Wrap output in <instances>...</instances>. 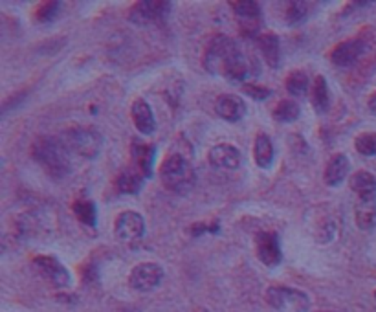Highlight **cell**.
I'll return each instance as SVG.
<instances>
[{"label":"cell","instance_id":"6da1fadb","mask_svg":"<svg viewBox=\"0 0 376 312\" xmlns=\"http://www.w3.org/2000/svg\"><path fill=\"white\" fill-rule=\"evenodd\" d=\"M204 69L231 83H246L259 72L254 59L228 35H217L210 41L204 54Z\"/></svg>","mask_w":376,"mask_h":312},{"label":"cell","instance_id":"7a4b0ae2","mask_svg":"<svg viewBox=\"0 0 376 312\" xmlns=\"http://www.w3.org/2000/svg\"><path fill=\"white\" fill-rule=\"evenodd\" d=\"M70 155L72 153L66 149L59 136H41L31 146L34 160L46 171V175L55 180H61L70 175V171H72Z\"/></svg>","mask_w":376,"mask_h":312},{"label":"cell","instance_id":"3957f363","mask_svg":"<svg viewBox=\"0 0 376 312\" xmlns=\"http://www.w3.org/2000/svg\"><path fill=\"white\" fill-rule=\"evenodd\" d=\"M161 184L166 190L176 195H184L195 185V169L193 164L187 158V155L180 151H171L166 156V160L161 162L160 167Z\"/></svg>","mask_w":376,"mask_h":312},{"label":"cell","instance_id":"277c9868","mask_svg":"<svg viewBox=\"0 0 376 312\" xmlns=\"http://www.w3.org/2000/svg\"><path fill=\"white\" fill-rule=\"evenodd\" d=\"M59 138L72 155H79L83 158H96L103 149V136L92 127L75 125L61 132Z\"/></svg>","mask_w":376,"mask_h":312},{"label":"cell","instance_id":"5b68a950","mask_svg":"<svg viewBox=\"0 0 376 312\" xmlns=\"http://www.w3.org/2000/svg\"><path fill=\"white\" fill-rule=\"evenodd\" d=\"M266 302L279 312H308L310 309L308 294L292 287H270L266 290Z\"/></svg>","mask_w":376,"mask_h":312},{"label":"cell","instance_id":"8992f818","mask_svg":"<svg viewBox=\"0 0 376 312\" xmlns=\"http://www.w3.org/2000/svg\"><path fill=\"white\" fill-rule=\"evenodd\" d=\"M173 2L167 0H142L129 10V20L138 26L160 24L171 13Z\"/></svg>","mask_w":376,"mask_h":312},{"label":"cell","instance_id":"52a82bcc","mask_svg":"<svg viewBox=\"0 0 376 312\" xmlns=\"http://www.w3.org/2000/svg\"><path fill=\"white\" fill-rule=\"evenodd\" d=\"M233 8V15L239 24L240 34L245 37H259V31L263 28V10H261L259 2H231Z\"/></svg>","mask_w":376,"mask_h":312},{"label":"cell","instance_id":"ba28073f","mask_svg":"<svg viewBox=\"0 0 376 312\" xmlns=\"http://www.w3.org/2000/svg\"><path fill=\"white\" fill-rule=\"evenodd\" d=\"M114 234L122 243L136 244L145 234V220L138 211H122L114 222Z\"/></svg>","mask_w":376,"mask_h":312},{"label":"cell","instance_id":"9c48e42d","mask_svg":"<svg viewBox=\"0 0 376 312\" xmlns=\"http://www.w3.org/2000/svg\"><path fill=\"white\" fill-rule=\"evenodd\" d=\"M164 279V269L158 263H140L131 270L129 285L138 292H151Z\"/></svg>","mask_w":376,"mask_h":312},{"label":"cell","instance_id":"30bf717a","mask_svg":"<svg viewBox=\"0 0 376 312\" xmlns=\"http://www.w3.org/2000/svg\"><path fill=\"white\" fill-rule=\"evenodd\" d=\"M34 267L55 288H64L70 285V272L54 255H37L34 259Z\"/></svg>","mask_w":376,"mask_h":312},{"label":"cell","instance_id":"8fae6325","mask_svg":"<svg viewBox=\"0 0 376 312\" xmlns=\"http://www.w3.org/2000/svg\"><path fill=\"white\" fill-rule=\"evenodd\" d=\"M367 43L360 37L354 39H347L334 46L333 54H331V61L340 69H352L360 63V59L366 55Z\"/></svg>","mask_w":376,"mask_h":312},{"label":"cell","instance_id":"7c38bea8","mask_svg":"<svg viewBox=\"0 0 376 312\" xmlns=\"http://www.w3.org/2000/svg\"><path fill=\"white\" fill-rule=\"evenodd\" d=\"M255 250H257V257L261 263L270 269H275L283 261L281 241L275 232H259L255 235Z\"/></svg>","mask_w":376,"mask_h":312},{"label":"cell","instance_id":"4fadbf2b","mask_svg":"<svg viewBox=\"0 0 376 312\" xmlns=\"http://www.w3.org/2000/svg\"><path fill=\"white\" fill-rule=\"evenodd\" d=\"M154 158H157V147L152 143L142 142L134 138L131 143V167L136 169L143 178H151L154 171Z\"/></svg>","mask_w":376,"mask_h":312},{"label":"cell","instance_id":"5bb4252c","mask_svg":"<svg viewBox=\"0 0 376 312\" xmlns=\"http://www.w3.org/2000/svg\"><path fill=\"white\" fill-rule=\"evenodd\" d=\"M210 164L215 169H226V171H235L239 169L243 164V153L231 143H219L210 149Z\"/></svg>","mask_w":376,"mask_h":312},{"label":"cell","instance_id":"9a60e30c","mask_svg":"<svg viewBox=\"0 0 376 312\" xmlns=\"http://www.w3.org/2000/svg\"><path fill=\"white\" fill-rule=\"evenodd\" d=\"M215 113L224 122L237 123L246 116V103L235 94H222L215 101Z\"/></svg>","mask_w":376,"mask_h":312},{"label":"cell","instance_id":"2e32d148","mask_svg":"<svg viewBox=\"0 0 376 312\" xmlns=\"http://www.w3.org/2000/svg\"><path fill=\"white\" fill-rule=\"evenodd\" d=\"M131 118L132 122H134V127L142 132V134H145V136H149V134L157 131V118H154L151 105H149L145 99L140 98L132 103Z\"/></svg>","mask_w":376,"mask_h":312},{"label":"cell","instance_id":"e0dca14e","mask_svg":"<svg viewBox=\"0 0 376 312\" xmlns=\"http://www.w3.org/2000/svg\"><path fill=\"white\" fill-rule=\"evenodd\" d=\"M349 171H351V162L343 153L331 156V160L327 162L325 173H323V180L328 187H336L347 178Z\"/></svg>","mask_w":376,"mask_h":312},{"label":"cell","instance_id":"ac0fdd59","mask_svg":"<svg viewBox=\"0 0 376 312\" xmlns=\"http://www.w3.org/2000/svg\"><path fill=\"white\" fill-rule=\"evenodd\" d=\"M360 202H376V178L369 171H356L349 180Z\"/></svg>","mask_w":376,"mask_h":312},{"label":"cell","instance_id":"d6986e66","mask_svg":"<svg viewBox=\"0 0 376 312\" xmlns=\"http://www.w3.org/2000/svg\"><path fill=\"white\" fill-rule=\"evenodd\" d=\"M257 48L261 50L264 61L268 64L270 69H277L281 63V41L275 34H261L257 39Z\"/></svg>","mask_w":376,"mask_h":312},{"label":"cell","instance_id":"ffe728a7","mask_svg":"<svg viewBox=\"0 0 376 312\" xmlns=\"http://www.w3.org/2000/svg\"><path fill=\"white\" fill-rule=\"evenodd\" d=\"M254 160L261 169H270L274 164V143L268 134L259 132L254 143Z\"/></svg>","mask_w":376,"mask_h":312},{"label":"cell","instance_id":"44dd1931","mask_svg":"<svg viewBox=\"0 0 376 312\" xmlns=\"http://www.w3.org/2000/svg\"><path fill=\"white\" fill-rule=\"evenodd\" d=\"M143 178L136 169H132V167H127V169H123L116 178V191L117 193H122V195H136L138 191L142 190Z\"/></svg>","mask_w":376,"mask_h":312},{"label":"cell","instance_id":"7402d4cb","mask_svg":"<svg viewBox=\"0 0 376 312\" xmlns=\"http://www.w3.org/2000/svg\"><path fill=\"white\" fill-rule=\"evenodd\" d=\"M73 215L78 217L81 225L87 228H96L98 226V208L94 204V200L90 199H75L72 204Z\"/></svg>","mask_w":376,"mask_h":312},{"label":"cell","instance_id":"603a6c76","mask_svg":"<svg viewBox=\"0 0 376 312\" xmlns=\"http://www.w3.org/2000/svg\"><path fill=\"white\" fill-rule=\"evenodd\" d=\"M310 99H312V105L316 108V113L325 114L331 107V92H328L327 79L323 76H318L314 79L312 88H310Z\"/></svg>","mask_w":376,"mask_h":312},{"label":"cell","instance_id":"cb8c5ba5","mask_svg":"<svg viewBox=\"0 0 376 312\" xmlns=\"http://www.w3.org/2000/svg\"><path fill=\"white\" fill-rule=\"evenodd\" d=\"M284 87H287L289 94L294 96V98H303V96L308 94V90L312 88V83H310V78H308L307 72L294 70V72L289 73V78L284 79Z\"/></svg>","mask_w":376,"mask_h":312},{"label":"cell","instance_id":"d4e9b609","mask_svg":"<svg viewBox=\"0 0 376 312\" xmlns=\"http://www.w3.org/2000/svg\"><path fill=\"white\" fill-rule=\"evenodd\" d=\"M301 114V107L298 101L294 99H283L277 103V107L274 108V118L281 123H292L296 122Z\"/></svg>","mask_w":376,"mask_h":312},{"label":"cell","instance_id":"484cf974","mask_svg":"<svg viewBox=\"0 0 376 312\" xmlns=\"http://www.w3.org/2000/svg\"><path fill=\"white\" fill-rule=\"evenodd\" d=\"M356 225L362 229L376 228V202H358Z\"/></svg>","mask_w":376,"mask_h":312},{"label":"cell","instance_id":"4316f807","mask_svg":"<svg viewBox=\"0 0 376 312\" xmlns=\"http://www.w3.org/2000/svg\"><path fill=\"white\" fill-rule=\"evenodd\" d=\"M310 13V4L308 2H301V0H294L287 4V11H284V19L290 26L301 24Z\"/></svg>","mask_w":376,"mask_h":312},{"label":"cell","instance_id":"83f0119b","mask_svg":"<svg viewBox=\"0 0 376 312\" xmlns=\"http://www.w3.org/2000/svg\"><path fill=\"white\" fill-rule=\"evenodd\" d=\"M354 147L362 156H376V132H362L354 140Z\"/></svg>","mask_w":376,"mask_h":312},{"label":"cell","instance_id":"f1b7e54d","mask_svg":"<svg viewBox=\"0 0 376 312\" xmlns=\"http://www.w3.org/2000/svg\"><path fill=\"white\" fill-rule=\"evenodd\" d=\"M61 8H63L61 2H44V4L39 6V10H37V20L44 22V24H46V22H52V20H55V17L61 13Z\"/></svg>","mask_w":376,"mask_h":312},{"label":"cell","instance_id":"f546056e","mask_svg":"<svg viewBox=\"0 0 376 312\" xmlns=\"http://www.w3.org/2000/svg\"><path fill=\"white\" fill-rule=\"evenodd\" d=\"M243 90H245L246 96H250V98L255 99V101H263V99H268L270 96H272V90H270L268 87H261V85L255 83L245 85Z\"/></svg>","mask_w":376,"mask_h":312},{"label":"cell","instance_id":"4dcf8cb0","mask_svg":"<svg viewBox=\"0 0 376 312\" xmlns=\"http://www.w3.org/2000/svg\"><path fill=\"white\" fill-rule=\"evenodd\" d=\"M367 107H369V113L376 114V92L373 94L371 98H369V103H367Z\"/></svg>","mask_w":376,"mask_h":312}]
</instances>
